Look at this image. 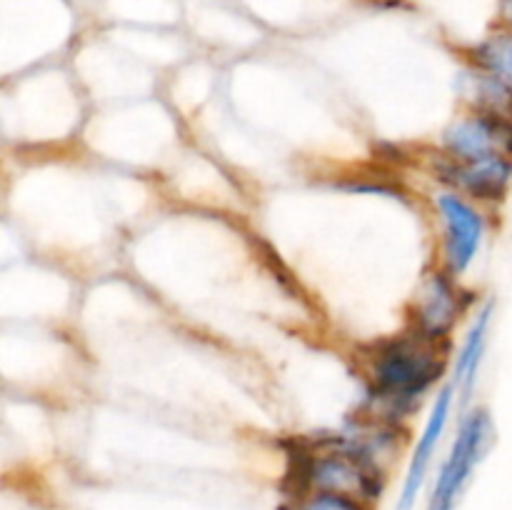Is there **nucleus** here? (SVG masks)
Returning <instances> with one entry per match:
<instances>
[{
	"label": "nucleus",
	"instance_id": "obj_3",
	"mask_svg": "<svg viewBox=\"0 0 512 510\" xmlns=\"http://www.w3.org/2000/svg\"><path fill=\"white\" fill-rule=\"evenodd\" d=\"M440 373H443V363L428 348L410 340L390 345L375 365L380 388L400 398L420 395Z\"/></svg>",
	"mask_w": 512,
	"mask_h": 510
},
{
	"label": "nucleus",
	"instance_id": "obj_1",
	"mask_svg": "<svg viewBox=\"0 0 512 510\" xmlns=\"http://www.w3.org/2000/svg\"><path fill=\"white\" fill-rule=\"evenodd\" d=\"M303 493L308 490H328V493L353 495V498L373 503L383 493L380 468L373 458L358 450L348 453H325L313 458L303 470Z\"/></svg>",
	"mask_w": 512,
	"mask_h": 510
},
{
	"label": "nucleus",
	"instance_id": "obj_7",
	"mask_svg": "<svg viewBox=\"0 0 512 510\" xmlns=\"http://www.w3.org/2000/svg\"><path fill=\"white\" fill-rule=\"evenodd\" d=\"M455 310H458V303H455L453 288L448 280L435 275L425 290L423 313H420V323H423L428 338H438L450 328V323L455 320Z\"/></svg>",
	"mask_w": 512,
	"mask_h": 510
},
{
	"label": "nucleus",
	"instance_id": "obj_6",
	"mask_svg": "<svg viewBox=\"0 0 512 510\" xmlns=\"http://www.w3.org/2000/svg\"><path fill=\"white\" fill-rule=\"evenodd\" d=\"M450 175L470 193L483 195V198H500L512 180V158L510 155H490L483 160H470V163L453 165Z\"/></svg>",
	"mask_w": 512,
	"mask_h": 510
},
{
	"label": "nucleus",
	"instance_id": "obj_2",
	"mask_svg": "<svg viewBox=\"0 0 512 510\" xmlns=\"http://www.w3.org/2000/svg\"><path fill=\"white\" fill-rule=\"evenodd\" d=\"M490 433H493L490 418L483 410L465 420L463 430H460L458 440H455L453 450H450L448 460H445L443 470L435 480L428 510H455L475 465L480 463L485 448H488Z\"/></svg>",
	"mask_w": 512,
	"mask_h": 510
},
{
	"label": "nucleus",
	"instance_id": "obj_9",
	"mask_svg": "<svg viewBox=\"0 0 512 510\" xmlns=\"http://www.w3.org/2000/svg\"><path fill=\"white\" fill-rule=\"evenodd\" d=\"M488 325H490V308H485L480 313V318L475 320L473 330H470L468 340L463 345V353H460L458 360V380L468 388L473 385L475 373L480 368V358H483V350H485V335H488Z\"/></svg>",
	"mask_w": 512,
	"mask_h": 510
},
{
	"label": "nucleus",
	"instance_id": "obj_10",
	"mask_svg": "<svg viewBox=\"0 0 512 510\" xmlns=\"http://www.w3.org/2000/svg\"><path fill=\"white\" fill-rule=\"evenodd\" d=\"M298 510H370V503L353 498V495L308 490V493H300Z\"/></svg>",
	"mask_w": 512,
	"mask_h": 510
},
{
	"label": "nucleus",
	"instance_id": "obj_8",
	"mask_svg": "<svg viewBox=\"0 0 512 510\" xmlns=\"http://www.w3.org/2000/svg\"><path fill=\"white\" fill-rule=\"evenodd\" d=\"M478 60L512 95V35H498L478 50Z\"/></svg>",
	"mask_w": 512,
	"mask_h": 510
},
{
	"label": "nucleus",
	"instance_id": "obj_5",
	"mask_svg": "<svg viewBox=\"0 0 512 510\" xmlns=\"http://www.w3.org/2000/svg\"><path fill=\"white\" fill-rule=\"evenodd\" d=\"M440 210L448 223V255L455 273H463L473 263L483 240V220L480 215L455 195L440 198Z\"/></svg>",
	"mask_w": 512,
	"mask_h": 510
},
{
	"label": "nucleus",
	"instance_id": "obj_4",
	"mask_svg": "<svg viewBox=\"0 0 512 510\" xmlns=\"http://www.w3.org/2000/svg\"><path fill=\"white\" fill-rule=\"evenodd\" d=\"M450 403H453V390L445 388L443 393H440L438 403H435L428 425H425V433L423 438H420L418 448H415L413 460H410L408 475H405L403 490H400V498H398V508L395 510H413L415 503H418L420 488H423L425 478H428L430 460H433V453L435 448H438L440 435H443L445 423H448Z\"/></svg>",
	"mask_w": 512,
	"mask_h": 510
}]
</instances>
